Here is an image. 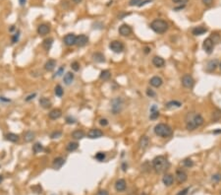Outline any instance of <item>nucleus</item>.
I'll return each instance as SVG.
<instances>
[{
  "label": "nucleus",
  "instance_id": "f257e3e1",
  "mask_svg": "<svg viewBox=\"0 0 221 195\" xmlns=\"http://www.w3.org/2000/svg\"><path fill=\"white\" fill-rule=\"evenodd\" d=\"M185 122H186V127L189 131H193V130L199 128L205 122V119L200 114L197 112H188L185 117Z\"/></svg>",
  "mask_w": 221,
  "mask_h": 195
},
{
  "label": "nucleus",
  "instance_id": "f03ea898",
  "mask_svg": "<svg viewBox=\"0 0 221 195\" xmlns=\"http://www.w3.org/2000/svg\"><path fill=\"white\" fill-rule=\"evenodd\" d=\"M152 167L156 172L162 173L168 170V168L170 167V164L164 156H157V157L153 159Z\"/></svg>",
  "mask_w": 221,
  "mask_h": 195
},
{
  "label": "nucleus",
  "instance_id": "7ed1b4c3",
  "mask_svg": "<svg viewBox=\"0 0 221 195\" xmlns=\"http://www.w3.org/2000/svg\"><path fill=\"white\" fill-rule=\"evenodd\" d=\"M169 28V25L166 21L161 20V19H156L152 21L150 24V29L156 34H164Z\"/></svg>",
  "mask_w": 221,
  "mask_h": 195
},
{
  "label": "nucleus",
  "instance_id": "20e7f679",
  "mask_svg": "<svg viewBox=\"0 0 221 195\" xmlns=\"http://www.w3.org/2000/svg\"><path fill=\"white\" fill-rule=\"evenodd\" d=\"M154 133L157 136L162 137V138H167V137H170L172 135L173 130L168 124L158 123L154 127Z\"/></svg>",
  "mask_w": 221,
  "mask_h": 195
},
{
  "label": "nucleus",
  "instance_id": "39448f33",
  "mask_svg": "<svg viewBox=\"0 0 221 195\" xmlns=\"http://www.w3.org/2000/svg\"><path fill=\"white\" fill-rule=\"evenodd\" d=\"M122 107H123V101L121 98H115L111 102V110L113 114H117L121 112Z\"/></svg>",
  "mask_w": 221,
  "mask_h": 195
},
{
  "label": "nucleus",
  "instance_id": "423d86ee",
  "mask_svg": "<svg viewBox=\"0 0 221 195\" xmlns=\"http://www.w3.org/2000/svg\"><path fill=\"white\" fill-rule=\"evenodd\" d=\"M109 49L115 53H121L124 50V44L120 40H112L109 43Z\"/></svg>",
  "mask_w": 221,
  "mask_h": 195
},
{
  "label": "nucleus",
  "instance_id": "0eeeda50",
  "mask_svg": "<svg viewBox=\"0 0 221 195\" xmlns=\"http://www.w3.org/2000/svg\"><path fill=\"white\" fill-rule=\"evenodd\" d=\"M214 42L211 38H207L203 40V50L206 52L207 54H210L212 53L213 51V49H214Z\"/></svg>",
  "mask_w": 221,
  "mask_h": 195
},
{
  "label": "nucleus",
  "instance_id": "6e6552de",
  "mask_svg": "<svg viewBox=\"0 0 221 195\" xmlns=\"http://www.w3.org/2000/svg\"><path fill=\"white\" fill-rule=\"evenodd\" d=\"M181 81H182V85H183L185 88L192 89L194 87V78L191 75H190V74H185V75L182 77Z\"/></svg>",
  "mask_w": 221,
  "mask_h": 195
},
{
  "label": "nucleus",
  "instance_id": "1a4fd4ad",
  "mask_svg": "<svg viewBox=\"0 0 221 195\" xmlns=\"http://www.w3.org/2000/svg\"><path fill=\"white\" fill-rule=\"evenodd\" d=\"M63 42L67 47H72V45H75L77 42V37L74 34H68L66 35L63 38Z\"/></svg>",
  "mask_w": 221,
  "mask_h": 195
},
{
  "label": "nucleus",
  "instance_id": "9d476101",
  "mask_svg": "<svg viewBox=\"0 0 221 195\" xmlns=\"http://www.w3.org/2000/svg\"><path fill=\"white\" fill-rule=\"evenodd\" d=\"M188 179V174L183 170H176V180L178 183H184Z\"/></svg>",
  "mask_w": 221,
  "mask_h": 195
},
{
  "label": "nucleus",
  "instance_id": "9b49d317",
  "mask_svg": "<svg viewBox=\"0 0 221 195\" xmlns=\"http://www.w3.org/2000/svg\"><path fill=\"white\" fill-rule=\"evenodd\" d=\"M103 132L98 128H92L88 132V137L90 139H97L102 137Z\"/></svg>",
  "mask_w": 221,
  "mask_h": 195
},
{
  "label": "nucleus",
  "instance_id": "f8f14e48",
  "mask_svg": "<svg viewBox=\"0 0 221 195\" xmlns=\"http://www.w3.org/2000/svg\"><path fill=\"white\" fill-rule=\"evenodd\" d=\"M131 33H132V29L129 25H127V24H123L122 26H120L119 34L121 36H123V37H127V36L131 35Z\"/></svg>",
  "mask_w": 221,
  "mask_h": 195
},
{
  "label": "nucleus",
  "instance_id": "ddd939ff",
  "mask_svg": "<svg viewBox=\"0 0 221 195\" xmlns=\"http://www.w3.org/2000/svg\"><path fill=\"white\" fill-rule=\"evenodd\" d=\"M88 42V38L86 37V35H80L77 37V42L76 44L78 45L79 47H83L86 45V43Z\"/></svg>",
  "mask_w": 221,
  "mask_h": 195
},
{
  "label": "nucleus",
  "instance_id": "4468645a",
  "mask_svg": "<svg viewBox=\"0 0 221 195\" xmlns=\"http://www.w3.org/2000/svg\"><path fill=\"white\" fill-rule=\"evenodd\" d=\"M62 116V112L59 108H53L52 110H50V112L48 114V117L52 120H56L60 118Z\"/></svg>",
  "mask_w": 221,
  "mask_h": 195
},
{
  "label": "nucleus",
  "instance_id": "2eb2a0df",
  "mask_svg": "<svg viewBox=\"0 0 221 195\" xmlns=\"http://www.w3.org/2000/svg\"><path fill=\"white\" fill-rule=\"evenodd\" d=\"M49 32H50V27H49V25H47V24H41V25L38 26V28H37L38 35L45 36Z\"/></svg>",
  "mask_w": 221,
  "mask_h": 195
},
{
  "label": "nucleus",
  "instance_id": "dca6fc26",
  "mask_svg": "<svg viewBox=\"0 0 221 195\" xmlns=\"http://www.w3.org/2000/svg\"><path fill=\"white\" fill-rule=\"evenodd\" d=\"M127 187V184H126V181L125 179H118L116 182H115V189L117 190L118 192H122L126 189Z\"/></svg>",
  "mask_w": 221,
  "mask_h": 195
},
{
  "label": "nucleus",
  "instance_id": "f3484780",
  "mask_svg": "<svg viewBox=\"0 0 221 195\" xmlns=\"http://www.w3.org/2000/svg\"><path fill=\"white\" fill-rule=\"evenodd\" d=\"M162 83H163V80H162L161 78H160V77H158V76L152 77V78H151L150 80V86L154 87V88H159V87L162 85Z\"/></svg>",
  "mask_w": 221,
  "mask_h": 195
},
{
  "label": "nucleus",
  "instance_id": "a211bd4d",
  "mask_svg": "<svg viewBox=\"0 0 221 195\" xmlns=\"http://www.w3.org/2000/svg\"><path fill=\"white\" fill-rule=\"evenodd\" d=\"M39 105H40V107L42 108H44V109H48V108L51 107L52 103L50 102V100H48L47 98L42 97L39 99Z\"/></svg>",
  "mask_w": 221,
  "mask_h": 195
},
{
  "label": "nucleus",
  "instance_id": "6ab92c4d",
  "mask_svg": "<svg viewBox=\"0 0 221 195\" xmlns=\"http://www.w3.org/2000/svg\"><path fill=\"white\" fill-rule=\"evenodd\" d=\"M55 66H56V60L55 59H48L46 61V63L44 64V68L46 71L51 72L54 70Z\"/></svg>",
  "mask_w": 221,
  "mask_h": 195
},
{
  "label": "nucleus",
  "instance_id": "aec40b11",
  "mask_svg": "<svg viewBox=\"0 0 221 195\" xmlns=\"http://www.w3.org/2000/svg\"><path fill=\"white\" fill-rule=\"evenodd\" d=\"M152 64L154 65L155 67H158V68H160V67H163L165 64V60L162 58V57L160 56H154L152 58Z\"/></svg>",
  "mask_w": 221,
  "mask_h": 195
},
{
  "label": "nucleus",
  "instance_id": "412c9836",
  "mask_svg": "<svg viewBox=\"0 0 221 195\" xmlns=\"http://www.w3.org/2000/svg\"><path fill=\"white\" fill-rule=\"evenodd\" d=\"M64 164H65V159L62 158V157H58V158L54 159V161H53V168H55V170H60Z\"/></svg>",
  "mask_w": 221,
  "mask_h": 195
},
{
  "label": "nucleus",
  "instance_id": "4be33fe9",
  "mask_svg": "<svg viewBox=\"0 0 221 195\" xmlns=\"http://www.w3.org/2000/svg\"><path fill=\"white\" fill-rule=\"evenodd\" d=\"M217 66H219V65H218V60L217 59L210 60V61L207 63V65H206V71H208V72L214 71Z\"/></svg>",
  "mask_w": 221,
  "mask_h": 195
},
{
  "label": "nucleus",
  "instance_id": "5701e85b",
  "mask_svg": "<svg viewBox=\"0 0 221 195\" xmlns=\"http://www.w3.org/2000/svg\"><path fill=\"white\" fill-rule=\"evenodd\" d=\"M162 182L163 184L166 185V186H170V185H172L173 182H174V177H173L172 174H165L162 179Z\"/></svg>",
  "mask_w": 221,
  "mask_h": 195
},
{
  "label": "nucleus",
  "instance_id": "b1692460",
  "mask_svg": "<svg viewBox=\"0 0 221 195\" xmlns=\"http://www.w3.org/2000/svg\"><path fill=\"white\" fill-rule=\"evenodd\" d=\"M206 32H207V29L205 27H201H201H196L192 30V34H193L194 36H201L203 35V34H205Z\"/></svg>",
  "mask_w": 221,
  "mask_h": 195
},
{
  "label": "nucleus",
  "instance_id": "393cba45",
  "mask_svg": "<svg viewBox=\"0 0 221 195\" xmlns=\"http://www.w3.org/2000/svg\"><path fill=\"white\" fill-rule=\"evenodd\" d=\"M148 145H150V139H148V136L143 135L141 138V140H140V147H141V150H146V149L148 147Z\"/></svg>",
  "mask_w": 221,
  "mask_h": 195
},
{
  "label": "nucleus",
  "instance_id": "a878e982",
  "mask_svg": "<svg viewBox=\"0 0 221 195\" xmlns=\"http://www.w3.org/2000/svg\"><path fill=\"white\" fill-rule=\"evenodd\" d=\"M92 59L95 62H98V63H102V62L105 61V57L101 52H95L92 54Z\"/></svg>",
  "mask_w": 221,
  "mask_h": 195
},
{
  "label": "nucleus",
  "instance_id": "bb28decb",
  "mask_svg": "<svg viewBox=\"0 0 221 195\" xmlns=\"http://www.w3.org/2000/svg\"><path fill=\"white\" fill-rule=\"evenodd\" d=\"M63 80L66 85H70V84H72V82L74 81V74L72 72H67L63 77Z\"/></svg>",
  "mask_w": 221,
  "mask_h": 195
},
{
  "label": "nucleus",
  "instance_id": "cd10ccee",
  "mask_svg": "<svg viewBox=\"0 0 221 195\" xmlns=\"http://www.w3.org/2000/svg\"><path fill=\"white\" fill-rule=\"evenodd\" d=\"M72 137H73L74 139H76V140H81V139H83L84 137H85V132L80 129L75 130V131L72 133Z\"/></svg>",
  "mask_w": 221,
  "mask_h": 195
},
{
  "label": "nucleus",
  "instance_id": "c85d7f7f",
  "mask_svg": "<svg viewBox=\"0 0 221 195\" xmlns=\"http://www.w3.org/2000/svg\"><path fill=\"white\" fill-rule=\"evenodd\" d=\"M52 43H53V38H45V40H43V42H42L43 49H44L45 50H49L52 47Z\"/></svg>",
  "mask_w": 221,
  "mask_h": 195
},
{
  "label": "nucleus",
  "instance_id": "c756f323",
  "mask_svg": "<svg viewBox=\"0 0 221 195\" xmlns=\"http://www.w3.org/2000/svg\"><path fill=\"white\" fill-rule=\"evenodd\" d=\"M79 148L78 142H69L66 145V150L68 152H74Z\"/></svg>",
  "mask_w": 221,
  "mask_h": 195
},
{
  "label": "nucleus",
  "instance_id": "7c9ffc66",
  "mask_svg": "<svg viewBox=\"0 0 221 195\" xmlns=\"http://www.w3.org/2000/svg\"><path fill=\"white\" fill-rule=\"evenodd\" d=\"M158 116H159V112L157 110L156 105H152V107H151V108H150V118L153 120V119H156Z\"/></svg>",
  "mask_w": 221,
  "mask_h": 195
},
{
  "label": "nucleus",
  "instance_id": "2f4dec72",
  "mask_svg": "<svg viewBox=\"0 0 221 195\" xmlns=\"http://www.w3.org/2000/svg\"><path fill=\"white\" fill-rule=\"evenodd\" d=\"M5 138L6 140L10 141V142H13V143H16V142L19 141V135H17L15 133H8L5 135Z\"/></svg>",
  "mask_w": 221,
  "mask_h": 195
},
{
  "label": "nucleus",
  "instance_id": "473e14b6",
  "mask_svg": "<svg viewBox=\"0 0 221 195\" xmlns=\"http://www.w3.org/2000/svg\"><path fill=\"white\" fill-rule=\"evenodd\" d=\"M182 105V103L178 102V101H170L165 105L166 108H174V107H180Z\"/></svg>",
  "mask_w": 221,
  "mask_h": 195
},
{
  "label": "nucleus",
  "instance_id": "72a5a7b5",
  "mask_svg": "<svg viewBox=\"0 0 221 195\" xmlns=\"http://www.w3.org/2000/svg\"><path fill=\"white\" fill-rule=\"evenodd\" d=\"M100 79H102V80L104 81H107L110 79V77H111V72H110L109 70H103L101 71V73H100Z\"/></svg>",
  "mask_w": 221,
  "mask_h": 195
},
{
  "label": "nucleus",
  "instance_id": "f704fd0d",
  "mask_svg": "<svg viewBox=\"0 0 221 195\" xmlns=\"http://www.w3.org/2000/svg\"><path fill=\"white\" fill-rule=\"evenodd\" d=\"M33 138H35V133H33V131H27L25 133V137H24V139H25L26 142L33 141Z\"/></svg>",
  "mask_w": 221,
  "mask_h": 195
},
{
  "label": "nucleus",
  "instance_id": "c9c22d12",
  "mask_svg": "<svg viewBox=\"0 0 221 195\" xmlns=\"http://www.w3.org/2000/svg\"><path fill=\"white\" fill-rule=\"evenodd\" d=\"M54 93H55V95H56L58 98H62V96H63V93H64L63 88H62V87L60 86V85H57L56 87H55V89H54Z\"/></svg>",
  "mask_w": 221,
  "mask_h": 195
},
{
  "label": "nucleus",
  "instance_id": "e433bc0d",
  "mask_svg": "<svg viewBox=\"0 0 221 195\" xmlns=\"http://www.w3.org/2000/svg\"><path fill=\"white\" fill-rule=\"evenodd\" d=\"M33 151L35 154L40 153V152L43 151V146L40 143H35V145L33 146Z\"/></svg>",
  "mask_w": 221,
  "mask_h": 195
},
{
  "label": "nucleus",
  "instance_id": "4c0bfd02",
  "mask_svg": "<svg viewBox=\"0 0 221 195\" xmlns=\"http://www.w3.org/2000/svg\"><path fill=\"white\" fill-rule=\"evenodd\" d=\"M95 158L97 159L98 162H103L105 160V158H106V155L104 153H102V152H98L97 155L95 156Z\"/></svg>",
  "mask_w": 221,
  "mask_h": 195
},
{
  "label": "nucleus",
  "instance_id": "58836bf2",
  "mask_svg": "<svg viewBox=\"0 0 221 195\" xmlns=\"http://www.w3.org/2000/svg\"><path fill=\"white\" fill-rule=\"evenodd\" d=\"M183 165L187 168H192L194 166V162L191 159H186V160L183 161Z\"/></svg>",
  "mask_w": 221,
  "mask_h": 195
},
{
  "label": "nucleus",
  "instance_id": "ea45409f",
  "mask_svg": "<svg viewBox=\"0 0 221 195\" xmlns=\"http://www.w3.org/2000/svg\"><path fill=\"white\" fill-rule=\"evenodd\" d=\"M62 136V132L61 131H54L51 133L50 135V138L51 139H56V138H59V137Z\"/></svg>",
  "mask_w": 221,
  "mask_h": 195
},
{
  "label": "nucleus",
  "instance_id": "a19ab883",
  "mask_svg": "<svg viewBox=\"0 0 221 195\" xmlns=\"http://www.w3.org/2000/svg\"><path fill=\"white\" fill-rule=\"evenodd\" d=\"M71 68L73 69L74 71H76V72L80 70V64H79V62L74 61L73 63L71 64Z\"/></svg>",
  "mask_w": 221,
  "mask_h": 195
},
{
  "label": "nucleus",
  "instance_id": "79ce46f5",
  "mask_svg": "<svg viewBox=\"0 0 221 195\" xmlns=\"http://www.w3.org/2000/svg\"><path fill=\"white\" fill-rule=\"evenodd\" d=\"M141 2V0H130L129 5L130 6H139Z\"/></svg>",
  "mask_w": 221,
  "mask_h": 195
},
{
  "label": "nucleus",
  "instance_id": "37998d69",
  "mask_svg": "<svg viewBox=\"0 0 221 195\" xmlns=\"http://www.w3.org/2000/svg\"><path fill=\"white\" fill-rule=\"evenodd\" d=\"M66 123L67 124H74L76 123V119L72 116H67L66 117Z\"/></svg>",
  "mask_w": 221,
  "mask_h": 195
},
{
  "label": "nucleus",
  "instance_id": "c03bdc74",
  "mask_svg": "<svg viewBox=\"0 0 221 195\" xmlns=\"http://www.w3.org/2000/svg\"><path fill=\"white\" fill-rule=\"evenodd\" d=\"M19 38H20V32H17L15 35L12 37V42L13 43H16L19 40Z\"/></svg>",
  "mask_w": 221,
  "mask_h": 195
},
{
  "label": "nucleus",
  "instance_id": "a18cd8bd",
  "mask_svg": "<svg viewBox=\"0 0 221 195\" xmlns=\"http://www.w3.org/2000/svg\"><path fill=\"white\" fill-rule=\"evenodd\" d=\"M146 95L150 98H154L156 94H155V92L153 90H151V89H148V90H146Z\"/></svg>",
  "mask_w": 221,
  "mask_h": 195
},
{
  "label": "nucleus",
  "instance_id": "49530a36",
  "mask_svg": "<svg viewBox=\"0 0 221 195\" xmlns=\"http://www.w3.org/2000/svg\"><path fill=\"white\" fill-rule=\"evenodd\" d=\"M201 1H203V3L207 7H210L213 4V0H201Z\"/></svg>",
  "mask_w": 221,
  "mask_h": 195
},
{
  "label": "nucleus",
  "instance_id": "de8ad7c7",
  "mask_svg": "<svg viewBox=\"0 0 221 195\" xmlns=\"http://www.w3.org/2000/svg\"><path fill=\"white\" fill-rule=\"evenodd\" d=\"M108 123H109V122H108V120L106 118H101L99 120V124L101 125V126H107Z\"/></svg>",
  "mask_w": 221,
  "mask_h": 195
},
{
  "label": "nucleus",
  "instance_id": "09e8293b",
  "mask_svg": "<svg viewBox=\"0 0 221 195\" xmlns=\"http://www.w3.org/2000/svg\"><path fill=\"white\" fill-rule=\"evenodd\" d=\"M189 190H190V188H189V187H187V188H185L183 190H181V191H179L176 195H187V194H188Z\"/></svg>",
  "mask_w": 221,
  "mask_h": 195
},
{
  "label": "nucleus",
  "instance_id": "8fccbe9b",
  "mask_svg": "<svg viewBox=\"0 0 221 195\" xmlns=\"http://www.w3.org/2000/svg\"><path fill=\"white\" fill-rule=\"evenodd\" d=\"M212 180L213 181H219V180H221V174L216 173V174L212 175Z\"/></svg>",
  "mask_w": 221,
  "mask_h": 195
},
{
  "label": "nucleus",
  "instance_id": "3c124183",
  "mask_svg": "<svg viewBox=\"0 0 221 195\" xmlns=\"http://www.w3.org/2000/svg\"><path fill=\"white\" fill-rule=\"evenodd\" d=\"M172 1L176 4H183V5H185L188 2V0H172Z\"/></svg>",
  "mask_w": 221,
  "mask_h": 195
},
{
  "label": "nucleus",
  "instance_id": "603ef678",
  "mask_svg": "<svg viewBox=\"0 0 221 195\" xmlns=\"http://www.w3.org/2000/svg\"><path fill=\"white\" fill-rule=\"evenodd\" d=\"M63 72H64V67L62 66V67H60V68L58 69V71H57V73H56V75H55V76H57V77L61 76L62 74H63ZM55 76H54V77H55Z\"/></svg>",
  "mask_w": 221,
  "mask_h": 195
},
{
  "label": "nucleus",
  "instance_id": "864d4df0",
  "mask_svg": "<svg viewBox=\"0 0 221 195\" xmlns=\"http://www.w3.org/2000/svg\"><path fill=\"white\" fill-rule=\"evenodd\" d=\"M151 1H152V0H145V1H141V3H140V5H139L138 7H141V6L146 5V4L150 3V2H151Z\"/></svg>",
  "mask_w": 221,
  "mask_h": 195
},
{
  "label": "nucleus",
  "instance_id": "5fc2aeb1",
  "mask_svg": "<svg viewBox=\"0 0 221 195\" xmlns=\"http://www.w3.org/2000/svg\"><path fill=\"white\" fill-rule=\"evenodd\" d=\"M97 195H109V194H108L106 190H99V191L97 192Z\"/></svg>",
  "mask_w": 221,
  "mask_h": 195
},
{
  "label": "nucleus",
  "instance_id": "6e6d98bb",
  "mask_svg": "<svg viewBox=\"0 0 221 195\" xmlns=\"http://www.w3.org/2000/svg\"><path fill=\"white\" fill-rule=\"evenodd\" d=\"M35 96H37V94H33V95H30V96H29V97H27V99H26V101H27V102H29V101L33 100V99L35 98Z\"/></svg>",
  "mask_w": 221,
  "mask_h": 195
},
{
  "label": "nucleus",
  "instance_id": "4d7b16f0",
  "mask_svg": "<svg viewBox=\"0 0 221 195\" xmlns=\"http://www.w3.org/2000/svg\"><path fill=\"white\" fill-rule=\"evenodd\" d=\"M19 2H20V5H21V6H25L26 0H19Z\"/></svg>",
  "mask_w": 221,
  "mask_h": 195
},
{
  "label": "nucleus",
  "instance_id": "13d9d810",
  "mask_svg": "<svg viewBox=\"0 0 221 195\" xmlns=\"http://www.w3.org/2000/svg\"><path fill=\"white\" fill-rule=\"evenodd\" d=\"M0 101H4V102H10V100H8V99H5L4 97H0Z\"/></svg>",
  "mask_w": 221,
  "mask_h": 195
},
{
  "label": "nucleus",
  "instance_id": "bf43d9fd",
  "mask_svg": "<svg viewBox=\"0 0 221 195\" xmlns=\"http://www.w3.org/2000/svg\"><path fill=\"white\" fill-rule=\"evenodd\" d=\"M150 51V47H145V53L148 54Z\"/></svg>",
  "mask_w": 221,
  "mask_h": 195
},
{
  "label": "nucleus",
  "instance_id": "052dcab7",
  "mask_svg": "<svg viewBox=\"0 0 221 195\" xmlns=\"http://www.w3.org/2000/svg\"><path fill=\"white\" fill-rule=\"evenodd\" d=\"M73 1L75 2V3H77V4H78V3H81V2H82V0H73Z\"/></svg>",
  "mask_w": 221,
  "mask_h": 195
},
{
  "label": "nucleus",
  "instance_id": "680f3d73",
  "mask_svg": "<svg viewBox=\"0 0 221 195\" xmlns=\"http://www.w3.org/2000/svg\"><path fill=\"white\" fill-rule=\"evenodd\" d=\"M3 179H4L3 175H0V183H1V182L3 181Z\"/></svg>",
  "mask_w": 221,
  "mask_h": 195
},
{
  "label": "nucleus",
  "instance_id": "e2e57ef3",
  "mask_svg": "<svg viewBox=\"0 0 221 195\" xmlns=\"http://www.w3.org/2000/svg\"><path fill=\"white\" fill-rule=\"evenodd\" d=\"M219 68L221 69V62H220V63H219Z\"/></svg>",
  "mask_w": 221,
  "mask_h": 195
}]
</instances>
